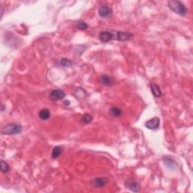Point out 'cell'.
<instances>
[{"label":"cell","mask_w":193,"mask_h":193,"mask_svg":"<svg viewBox=\"0 0 193 193\" xmlns=\"http://www.w3.org/2000/svg\"><path fill=\"white\" fill-rule=\"evenodd\" d=\"M167 6L171 11H174L176 14L181 16H185L188 13L187 8L184 6L183 3L177 0H171L167 2Z\"/></svg>","instance_id":"6da1fadb"},{"label":"cell","mask_w":193,"mask_h":193,"mask_svg":"<svg viewBox=\"0 0 193 193\" xmlns=\"http://www.w3.org/2000/svg\"><path fill=\"white\" fill-rule=\"evenodd\" d=\"M23 128L21 124L16 123H9L5 125L1 130L2 134L4 135H16L22 132Z\"/></svg>","instance_id":"7a4b0ae2"},{"label":"cell","mask_w":193,"mask_h":193,"mask_svg":"<svg viewBox=\"0 0 193 193\" xmlns=\"http://www.w3.org/2000/svg\"><path fill=\"white\" fill-rule=\"evenodd\" d=\"M113 39L116 40L124 41H128L133 38L134 35L132 33H130L128 32H121V31H112Z\"/></svg>","instance_id":"3957f363"},{"label":"cell","mask_w":193,"mask_h":193,"mask_svg":"<svg viewBox=\"0 0 193 193\" xmlns=\"http://www.w3.org/2000/svg\"><path fill=\"white\" fill-rule=\"evenodd\" d=\"M109 182V179L106 177H97L91 181V184L94 188H104Z\"/></svg>","instance_id":"277c9868"},{"label":"cell","mask_w":193,"mask_h":193,"mask_svg":"<svg viewBox=\"0 0 193 193\" xmlns=\"http://www.w3.org/2000/svg\"><path fill=\"white\" fill-rule=\"evenodd\" d=\"M66 96V94L63 90L55 89L51 91L49 94V98L52 101H58L60 100H63Z\"/></svg>","instance_id":"5b68a950"},{"label":"cell","mask_w":193,"mask_h":193,"mask_svg":"<svg viewBox=\"0 0 193 193\" xmlns=\"http://www.w3.org/2000/svg\"><path fill=\"white\" fill-rule=\"evenodd\" d=\"M98 14H99L100 17H101V18H108V17L112 15V9L109 6L104 5V6H101L99 8V9H98Z\"/></svg>","instance_id":"8992f818"},{"label":"cell","mask_w":193,"mask_h":193,"mask_svg":"<svg viewBox=\"0 0 193 193\" xmlns=\"http://www.w3.org/2000/svg\"><path fill=\"white\" fill-rule=\"evenodd\" d=\"M159 124H160V119L158 117H154L151 119L150 120H148L145 123V126L148 129L156 130L159 128Z\"/></svg>","instance_id":"52a82bcc"},{"label":"cell","mask_w":193,"mask_h":193,"mask_svg":"<svg viewBox=\"0 0 193 193\" xmlns=\"http://www.w3.org/2000/svg\"><path fill=\"white\" fill-rule=\"evenodd\" d=\"M99 39L102 42H109L113 39L112 31H104L100 32L99 34Z\"/></svg>","instance_id":"ba28073f"},{"label":"cell","mask_w":193,"mask_h":193,"mask_svg":"<svg viewBox=\"0 0 193 193\" xmlns=\"http://www.w3.org/2000/svg\"><path fill=\"white\" fill-rule=\"evenodd\" d=\"M100 83L104 86H111L113 84L112 79L107 75H103L99 78Z\"/></svg>","instance_id":"9c48e42d"},{"label":"cell","mask_w":193,"mask_h":193,"mask_svg":"<svg viewBox=\"0 0 193 193\" xmlns=\"http://www.w3.org/2000/svg\"><path fill=\"white\" fill-rule=\"evenodd\" d=\"M124 186L127 189L134 192H139L140 189V186L136 182H127L124 183Z\"/></svg>","instance_id":"30bf717a"},{"label":"cell","mask_w":193,"mask_h":193,"mask_svg":"<svg viewBox=\"0 0 193 193\" xmlns=\"http://www.w3.org/2000/svg\"><path fill=\"white\" fill-rule=\"evenodd\" d=\"M63 151H64V148L62 146H57L55 147H54V149H52V152H51V157L53 159H56L62 154Z\"/></svg>","instance_id":"8fae6325"},{"label":"cell","mask_w":193,"mask_h":193,"mask_svg":"<svg viewBox=\"0 0 193 193\" xmlns=\"http://www.w3.org/2000/svg\"><path fill=\"white\" fill-rule=\"evenodd\" d=\"M74 95L76 96V98L78 99H84L85 97V91L84 89H82L81 88H76V89L74 90V92H73Z\"/></svg>","instance_id":"7c38bea8"},{"label":"cell","mask_w":193,"mask_h":193,"mask_svg":"<svg viewBox=\"0 0 193 193\" xmlns=\"http://www.w3.org/2000/svg\"><path fill=\"white\" fill-rule=\"evenodd\" d=\"M50 116H51V112H50V111L48 110V109H43L39 111V117L40 118V119H41V120L43 121L48 120L50 118Z\"/></svg>","instance_id":"4fadbf2b"},{"label":"cell","mask_w":193,"mask_h":193,"mask_svg":"<svg viewBox=\"0 0 193 193\" xmlns=\"http://www.w3.org/2000/svg\"><path fill=\"white\" fill-rule=\"evenodd\" d=\"M151 90H152V93L156 97H160L162 95V93L160 88L156 84H151Z\"/></svg>","instance_id":"5bb4252c"},{"label":"cell","mask_w":193,"mask_h":193,"mask_svg":"<svg viewBox=\"0 0 193 193\" xmlns=\"http://www.w3.org/2000/svg\"><path fill=\"white\" fill-rule=\"evenodd\" d=\"M109 113H110V115L112 117L118 118L120 117L121 115H122V111H121L120 108L116 107V106H113V107L111 108L110 110H109Z\"/></svg>","instance_id":"9a60e30c"},{"label":"cell","mask_w":193,"mask_h":193,"mask_svg":"<svg viewBox=\"0 0 193 193\" xmlns=\"http://www.w3.org/2000/svg\"><path fill=\"white\" fill-rule=\"evenodd\" d=\"M93 120V116L89 114V113H85L83 115L80 119V122L82 124H88L91 123Z\"/></svg>","instance_id":"2e32d148"},{"label":"cell","mask_w":193,"mask_h":193,"mask_svg":"<svg viewBox=\"0 0 193 193\" xmlns=\"http://www.w3.org/2000/svg\"><path fill=\"white\" fill-rule=\"evenodd\" d=\"M10 171V167L8 164V163L6 161L2 160L1 161V171L4 174H7Z\"/></svg>","instance_id":"e0dca14e"},{"label":"cell","mask_w":193,"mask_h":193,"mask_svg":"<svg viewBox=\"0 0 193 193\" xmlns=\"http://www.w3.org/2000/svg\"><path fill=\"white\" fill-rule=\"evenodd\" d=\"M76 27L79 30H87L89 28V25L87 24V23L80 21L76 24Z\"/></svg>","instance_id":"ac0fdd59"},{"label":"cell","mask_w":193,"mask_h":193,"mask_svg":"<svg viewBox=\"0 0 193 193\" xmlns=\"http://www.w3.org/2000/svg\"><path fill=\"white\" fill-rule=\"evenodd\" d=\"M73 64V61L67 58H62L61 60V65L64 67H69Z\"/></svg>","instance_id":"d6986e66"},{"label":"cell","mask_w":193,"mask_h":193,"mask_svg":"<svg viewBox=\"0 0 193 193\" xmlns=\"http://www.w3.org/2000/svg\"><path fill=\"white\" fill-rule=\"evenodd\" d=\"M5 108H6V106H5L4 104H2V109H1V111L2 112V111H4Z\"/></svg>","instance_id":"ffe728a7"}]
</instances>
